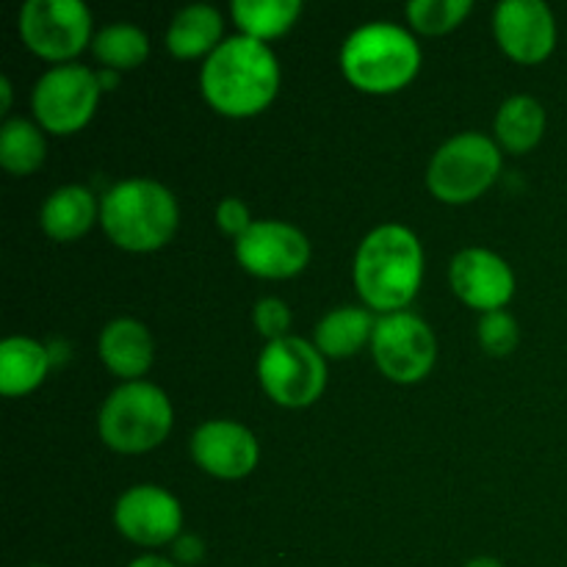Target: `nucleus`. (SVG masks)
Listing matches in <instances>:
<instances>
[{
	"label": "nucleus",
	"instance_id": "aec40b11",
	"mask_svg": "<svg viewBox=\"0 0 567 567\" xmlns=\"http://www.w3.org/2000/svg\"><path fill=\"white\" fill-rule=\"evenodd\" d=\"M374 327L377 321L369 310L343 305V308L330 310L319 321V327H316V349L327 358H349L374 336Z\"/></svg>",
	"mask_w": 567,
	"mask_h": 567
},
{
	"label": "nucleus",
	"instance_id": "473e14b6",
	"mask_svg": "<svg viewBox=\"0 0 567 567\" xmlns=\"http://www.w3.org/2000/svg\"><path fill=\"white\" fill-rule=\"evenodd\" d=\"M465 567H504V565L498 563V559H493V557H480V559H474V563H468Z\"/></svg>",
	"mask_w": 567,
	"mask_h": 567
},
{
	"label": "nucleus",
	"instance_id": "0eeeda50",
	"mask_svg": "<svg viewBox=\"0 0 567 567\" xmlns=\"http://www.w3.org/2000/svg\"><path fill=\"white\" fill-rule=\"evenodd\" d=\"M258 377L264 391L282 408H308L324 393V354L305 338L286 336L269 341L260 352Z\"/></svg>",
	"mask_w": 567,
	"mask_h": 567
},
{
	"label": "nucleus",
	"instance_id": "9d476101",
	"mask_svg": "<svg viewBox=\"0 0 567 567\" xmlns=\"http://www.w3.org/2000/svg\"><path fill=\"white\" fill-rule=\"evenodd\" d=\"M20 33L42 59H72L89 44L92 11L81 0H28L20 9Z\"/></svg>",
	"mask_w": 567,
	"mask_h": 567
},
{
	"label": "nucleus",
	"instance_id": "423d86ee",
	"mask_svg": "<svg viewBox=\"0 0 567 567\" xmlns=\"http://www.w3.org/2000/svg\"><path fill=\"white\" fill-rule=\"evenodd\" d=\"M502 172V153L485 133L468 131L449 138L426 169V186L437 199L463 205L485 194Z\"/></svg>",
	"mask_w": 567,
	"mask_h": 567
},
{
	"label": "nucleus",
	"instance_id": "f03ea898",
	"mask_svg": "<svg viewBox=\"0 0 567 567\" xmlns=\"http://www.w3.org/2000/svg\"><path fill=\"white\" fill-rule=\"evenodd\" d=\"M424 277V249L404 225H380L363 238L354 255V286L365 305L399 313L413 302Z\"/></svg>",
	"mask_w": 567,
	"mask_h": 567
},
{
	"label": "nucleus",
	"instance_id": "f8f14e48",
	"mask_svg": "<svg viewBox=\"0 0 567 567\" xmlns=\"http://www.w3.org/2000/svg\"><path fill=\"white\" fill-rule=\"evenodd\" d=\"M114 524L127 540L138 546H166L181 537L183 509L169 491L155 485H136L116 502Z\"/></svg>",
	"mask_w": 567,
	"mask_h": 567
},
{
	"label": "nucleus",
	"instance_id": "7c9ffc66",
	"mask_svg": "<svg viewBox=\"0 0 567 567\" xmlns=\"http://www.w3.org/2000/svg\"><path fill=\"white\" fill-rule=\"evenodd\" d=\"M0 94H3V111H9V105H11V83H9V78H0Z\"/></svg>",
	"mask_w": 567,
	"mask_h": 567
},
{
	"label": "nucleus",
	"instance_id": "c756f323",
	"mask_svg": "<svg viewBox=\"0 0 567 567\" xmlns=\"http://www.w3.org/2000/svg\"><path fill=\"white\" fill-rule=\"evenodd\" d=\"M127 567H177L172 559H164V557H155V554H147V557H138L133 559Z\"/></svg>",
	"mask_w": 567,
	"mask_h": 567
},
{
	"label": "nucleus",
	"instance_id": "39448f33",
	"mask_svg": "<svg viewBox=\"0 0 567 567\" xmlns=\"http://www.w3.org/2000/svg\"><path fill=\"white\" fill-rule=\"evenodd\" d=\"M172 402L153 382H125L100 410V437L120 454H142L161 446L172 430Z\"/></svg>",
	"mask_w": 567,
	"mask_h": 567
},
{
	"label": "nucleus",
	"instance_id": "6e6552de",
	"mask_svg": "<svg viewBox=\"0 0 567 567\" xmlns=\"http://www.w3.org/2000/svg\"><path fill=\"white\" fill-rule=\"evenodd\" d=\"M103 86L100 75L83 64H61L44 72L33 86V114L44 131L75 133L94 116Z\"/></svg>",
	"mask_w": 567,
	"mask_h": 567
},
{
	"label": "nucleus",
	"instance_id": "20e7f679",
	"mask_svg": "<svg viewBox=\"0 0 567 567\" xmlns=\"http://www.w3.org/2000/svg\"><path fill=\"white\" fill-rule=\"evenodd\" d=\"M421 66V48L393 22H365L347 37L341 70L354 89L391 94L408 86Z\"/></svg>",
	"mask_w": 567,
	"mask_h": 567
},
{
	"label": "nucleus",
	"instance_id": "9b49d317",
	"mask_svg": "<svg viewBox=\"0 0 567 567\" xmlns=\"http://www.w3.org/2000/svg\"><path fill=\"white\" fill-rule=\"evenodd\" d=\"M236 258L249 275L286 280L308 266L310 241L299 227L288 221H252V227L241 238H236Z\"/></svg>",
	"mask_w": 567,
	"mask_h": 567
},
{
	"label": "nucleus",
	"instance_id": "2eb2a0df",
	"mask_svg": "<svg viewBox=\"0 0 567 567\" xmlns=\"http://www.w3.org/2000/svg\"><path fill=\"white\" fill-rule=\"evenodd\" d=\"M192 454L203 471L219 480H241L258 465V441L238 421H205L192 437Z\"/></svg>",
	"mask_w": 567,
	"mask_h": 567
},
{
	"label": "nucleus",
	"instance_id": "b1692460",
	"mask_svg": "<svg viewBox=\"0 0 567 567\" xmlns=\"http://www.w3.org/2000/svg\"><path fill=\"white\" fill-rule=\"evenodd\" d=\"M94 55L105 64V70H133L150 53V39L133 22H114L105 25L92 42Z\"/></svg>",
	"mask_w": 567,
	"mask_h": 567
},
{
	"label": "nucleus",
	"instance_id": "2f4dec72",
	"mask_svg": "<svg viewBox=\"0 0 567 567\" xmlns=\"http://www.w3.org/2000/svg\"><path fill=\"white\" fill-rule=\"evenodd\" d=\"M100 75V86L109 89V86H116V70H105V72H97Z\"/></svg>",
	"mask_w": 567,
	"mask_h": 567
},
{
	"label": "nucleus",
	"instance_id": "bb28decb",
	"mask_svg": "<svg viewBox=\"0 0 567 567\" xmlns=\"http://www.w3.org/2000/svg\"><path fill=\"white\" fill-rule=\"evenodd\" d=\"M255 327L264 338L277 341V338H286L288 327H291V310L282 299L266 297L255 305Z\"/></svg>",
	"mask_w": 567,
	"mask_h": 567
},
{
	"label": "nucleus",
	"instance_id": "f257e3e1",
	"mask_svg": "<svg viewBox=\"0 0 567 567\" xmlns=\"http://www.w3.org/2000/svg\"><path fill=\"white\" fill-rule=\"evenodd\" d=\"M203 94L219 114L255 116L280 89V64L269 44L252 37H230L203 66Z\"/></svg>",
	"mask_w": 567,
	"mask_h": 567
},
{
	"label": "nucleus",
	"instance_id": "5701e85b",
	"mask_svg": "<svg viewBox=\"0 0 567 567\" xmlns=\"http://www.w3.org/2000/svg\"><path fill=\"white\" fill-rule=\"evenodd\" d=\"M48 155L42 131L33 122L14 116L0 127V164L11 175H31Z\"/></svg>",
	"mask_w": 567,
	"mask_h": 567
},
{
	"label": "nucleus",
	"instance_id": "72a5a7b5",
	"mask_svg": "<svg viewBox=\"0 0 567 567\" xmlns=\"http://www.w3.org/2000/svg\"><path fill=\"white\" fill-rule=\"evenodd\" d=\"M33 567H44V565H33Z\"/></svg>",
	"mask_w": 567,
	"mask_h": 567
},
{
	"label": "nucleus",
	"instance_id": "cd10ccee",
	"mask_svg": "<svg viewBox=\"0 0 567 567\" xmlns=\"http://www.w3.org/2000/svg\"><path fill=\"white\" fill-rule=\"evenodd\" d=\"M216 225L221 227L230 236L241 238L244 233L252 227V219H249V208L236 197H227L216 205Z\"/></svg>",
	"mask_w": 567,
	"mask_h": 567
},
{
	"label": "nucleus",
	"instance_id": "4be33fe9",
	"mask_svg": "<svg viewBox=\"0 0 567 567\" xmlns=\"http://www.w3.org/2000/svg\"><path fill=\"white\" fill-rule=\"evenodd\" d=\"M230 11L244 37L266 42L286 33L297 22L302 3L299 0H233Z\"/></svg>",
	"mask_w": 567,
	"mask_h": 567
},
{
	"label": "nucleus",
	"instance_id": "1a4fd4ad",
	"mask_svg": "<svg viewBox=\"0 0 567 567\" xmlns=\"http://www.w3.org/2000/svg\"><path fill=\"white\" fill-rule=\"evenodd\" d=\"M371 349L382 374L402 385L424 380L437 358V343L430 324L408 310L377 319Z\"/></svg>",
	"mask_w": 567,
	"mask_h": 567
},
{
	"label": "nucleus",
	"instance_id": "393cba45",
	"mask_svg": "<svg viewBox=\"0 0 567 567\" xmlns=\"http://www.w3.org/2000/svg\"><path fill=\"white\" fill-rule=\"evenodd\" d=\"M471 0H413L408 6V17L421 33H446L457 28L471 14Z\"/></svg>",
	"mask_w": 567,
	"mask_h": 567
},
{
	"label": "nucleus",
	"instance_id": "a878e982",
	"mask_svg": "<svg viewBox=\"0 0 567 567\" xmlns=\"http://www.w3.org/2000/svg\"><path fill=\"white\" fill-rule=\"evenodd\" d=\"M480 343L493 358H504L518 347V321L507 310H491L480 319Z\"/></svg>",
	"mask_w": 567,
	"mask_h": 567
},
{
	"label": "nucleus",
	"instance_id": "a211bd4d",
	"mask_svg": "<svg viewBox=\"0 0 567 567\" xmlns=\"http://www.w3.org/2000/svg\"><path fill=\"white\" fill-rule=\"evenodd\" d=\"M97 214V199L89 188L61 186L44 199L39 219H42L48 236L59 238V241H72V238H81L94 225Z\"/></svg>",
	"mask_w": 567,
	"mask_h": 567
},
{
	"label": "nucleus",
	"instance_id": "ddd939ff",
	"mask_svg": "<svg viewBox=\"0 0 567 567\" xmlns=\"http://www.w3.org/2000/svg\"><path fill=\"white\" fill-rule=\"evenodd\" d=\"M493 28L504 53L524 64L548 59L557 44V20L543 0H502Z\"/></svg>",
	"mask_w": 567,
	"mask_h": 567
},
{
	"label": "nucleus",
	"instance_id": "c85d7f7f",
	"mask_svg": "<svg viewBox=\"0 0 567 567\" xmlns=\"http://www.w3.org/2000/svg\"><path fill=\"white\" fill-rule=\"evenodd\" d=\"M203 540H199V537H194V535H181L175 540V557L181 559V563H186V565H192V563H199V559H203Z\"/></svg>",
	"mask_w": 567,
	"mask_h": 567
},
{
	"label": "nucleus",
	"instance_id": "412c9836",
	"mask_svg": "<svg viewBox=\"0 0 567 567\" xmlns=\"http://www.w3.org/2000/svg\"><path fill=\"white\" fill-rule=\"evenodd\" d=\"M546 131V111L529 94H515L504 100L496 116V136L509 153H526L535 147Z\"/></svg>",
	"mask_w": 567,
	"mask_h": 567
},
{
	"label": "nucleus",
	"instance_id": "6ab92c4d",
	"mask_svg": "<svg viewBox=\"0 0 567 567\" xmlns=\"http://www.w3.org/2000/svg\"><path fill=\"white\" fill-rule=\"evenodd\" d=\"M221 39V14L208 3H192L181 9L166 31V48L177 59H197L214 53Z\"/></svg>",
	"mask_w": 567,
	"mask_h": 567
},
{
	"label": "nucleus",
	"instance_id": "dca6fc26",
	"mask_svg": "<svg viewBox=\"0 0 567 567\" xmlns=\"http://www.w3.org/2000/svg\"><path fill=\"white\" fill-rule=\"evenodd\" d=\"M100 358L127 382L147 374L155 360V343L147 327L136 319H116L100 336Z\"/></svg>",
	"mask_w": 567,
	"mask_h": 567
},
{
	"label": "nucleus",
	"instance_id": "f3484780",
	"mask_svg": "<svg viewBox=\"0 0 567 567\" xmlns=\"http://www.w3.org/2000/svg\"><path fill=\"white\" fill-rule=\"evenodd\" d=\"M50 369V352L25 336L6 338L0 347V391L6 396H22L42 385Z\"/></svg>",
	"mask_w": 567,
	"mask_h": 567
},
{
	"label": "nucleus",
	"instance_id": "4468645a",
	"mask_svg": "<svg viewBox=\"0 0 567 567\" xmlns=\"http://www.w3.org/2000/svg\"><path fill=\"white\" fill-rule=\"evenodd\" d=\"M452 288L476 310H502L515 293V275L504 258L482 247L463 249L452 260Z\"/></svg>",
	"mask_w": 567,
	"mask_h": 567
},
{
	"label": "nucleus",
	"instance_id": "7ed1b4c3",
	"mask_svg": "<svg viewBox=\"0 0 567 567\" xmlns=\"http://www.w3.org/2000/svg\"><path fill=\"white\" fill-rule=\"evenodd\" d=\"M100 221L111 241L127 252H153L175 236L181 210L175 194L150 177H131L105 192Z\"/></svg>",
	"mask_w": 567,
	"mask_h": 567
}]
</instances>
